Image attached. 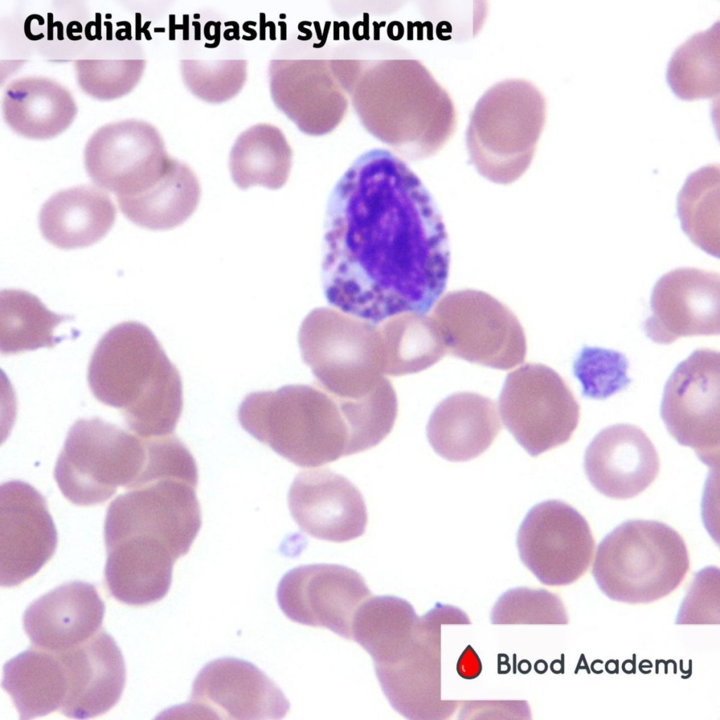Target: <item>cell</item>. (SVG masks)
<instances>
[{
    "label": "cell",
    "mask_w": 720,
    "mask_h": 720,
    "mask_svg": "<svg viewBox=\"0 0 720 720\" xmlns=\"http://www.w3.org/2000/svg\"><path fill=\"white\" fill-rule=\"evenodd\" d=\"M47 15H48V37H47V39H48V40H53V28L54 27H56V25H58L60 23V22H53V14L51 13H48Z\"/></svg>",
    "instance_id": "42"
},
{
    "label": "cell",
    "mask_w": 720,
    "mask_h": 720,
    "mask_svg": "<svg viewBox=\"0 0 720 720\" xmlns=\"http://www.w3.org/2000/svg\"><path fill=\"white\" fill-rule=\"evenodd\" d=\"M667 82L679 98L693 100L719 93V21L695 33L673 53Z\"/></svg>",
    "instance_id": "32"
},
{
    "label": "cell",
    "mask_w": 720,
    "mask_h": 720,
    "mask_svg": "<svg viewBox=\"0 0 720 720\" xmlns=\"http://www.w3.org/2000/svg\"><path fill=\"white\" fill-rule=\"evenodd\" d=\"M584 466L589 482L600 493L626 499L653 482L660 461L653 444L641 428L616 424L594 437L586 450Z\"/></svg>",
    "instance_id": "21"
},
{
    "label": "cell",
    "mask_w": 720,
    "mask_h": 720,
    "mask_svg": "<svg viewBox=\"0 0 720 720\" xmlns=\"http://www.w3.org/2000/svg\"><path fill=\"white\" fill-rule=\"evenodd\" d=\"M383 373L401 376L423 371L447 353L440 330L430 316L404 313L378 324Z\"/></svg>",
    "instance_id": "30"
},
{
    "label": "cell",
    "mask_w": 720,
    "mask_h": 720,
    "mask_svg": "<svg viewBox=\"0 0 720 720\" xmlns=\"http://www.w3.org/2000/svg\"><path fill=\"white\" fill-rule=\"evenodd\" d=\"M57 532L44 496L29 484L0 487V584L18 586L53 556Z\"/></svg>",
    "instance_id": "17"
},
{
    "label": "cell",
    "mask_w": 720,
    "mask_h": 720,
    "mask_svg": "<svg viewBox=\"0 0 720 720\" xmlns=\"http://www.w3.org/2000/svg\"><path fill=\"white\" fill-rule=\"evenodd\" d=\"M298 342L316 382L336 396L364 397L386 378L378 324L316 308L302 322Z\"/></svg>",
    "instance_id": "8"
},
{
    "label": "cell",
    "mask_w": 720,
    "mask_h": 720,
    "mask_svg": "<svg viewBox=\"0 0 720 720\" xmlns=\"http://www.w3.org/2000/svg\"><path fill=\"white\" fill-rule=\"evenodd\" d=\"M650 307L644 330L655 342L667 345L681 337L719 335V274L690 267L670 271L655 283Z\"/></svg>",
    "instance_id": "18"
},
{
    "label": "cell",
    "mask_w": 720,
    "mask_h": 720,
    "mask_svg": "<svg viewBox=\"0 0 720 720\" xmlns=\"http://www.w3.org/2000/svg\"><path fill=\"white\" fill-rule=\"evenodd\" d=\"M291 165V148L281 130L269 124H255L241 133L229 155L231 179L242 190L258 185L279 189Z\"/></svg>",
    "instance_id": "29"
},
{
    "label": "cell",
    "mask_w": 720,
    "mask_h": 720,
    "mask_svg": "<svg viewBox=\"0 0 720 720\" xmlns=\"http://www.w3.org/2000/svg\"><path fill=\"white\" fill-rule=\"evenodd\" d=\"M290 709L282 690L253 664L233 657L214 660L197 674L186 708L202 719H281Z\"/></svg>",
    "instance_id": "16"
},
{
    "label": "cell",
    "mask_w": 720,
    "mask_h": 720,
    "mask_svg": "<svg viewBox=\"0 0 720 720\" xmlns=\"http://www.w3.org/2000/svg\"><path fill=\"white\" fill-rule=\"evenodd\" d=\"M579 410L564 379L541 364H526L508 373L499 396L503 423L533 457L571 438Z\"/></svg>",
    "instance_id": "10"
},
{
    "label": "cell",
    "mask_w": 720,
    "mask_h": 720,
    "mask_svg": "<svg viewBox=\"0 0 720 720\" xmlns=\"http://www.w3.org/2000/svg\"><path fill=\"white\" fill-rule=\"evenodd\" d=\"M481 671V661L473 648L468 645L458 660L457 671L461 677L472 679L478 676Z\"/></svg>",
    "instance_id": "39"
},
{
    "label": "cell",
    "mask_w": 720,
    "mask_h": 720,
    "mask_svg": "<svg viewBox=\"0 0 720 720\" xmlns=\"http://www.w3.org/2000/svg\"><path fill=\"white\" fill-rule=\"evenodd\" d=\"M522 563L542 583L565 586L579 579L592 560L595 541L585 518L558 500L532 507L517 534Z\"/></svg>",
    "instance_id": "13"
},
{
    "label": "cell",
    "mask_w": 720,
    "mask_h": 720,
    "mask_svg": "<svg viewBox=\"0 0 720 720\" xmlns=\"http://www.w3.org/2000/svg\"><path fill=\"white\" fill-rule=\"evenodd\" d=\"M159 131L152 124L130 119L105 124L84 150L89 179L117 195L140 193L156 182L170 160Z\"/></svg>",
    "instance_id": "14"
},
{
    "label": "cell",
    "mask_w": 720,
    "mask_h": 720,
    "mask_svg": "<svg viewBox=\"0 0 720 720\" xmlns=\"http://www.w3.org/2000/svg\"><path fill=\"white\" fill-rule=\"evenodd\" d=\"M1 685L12 698L21 720L59 711L67 690L58 654L32 645L4 664Z\"/></svg>",
    "instance_id": "28"
},
{
    "label": "cell",
    "mask_w": 720,
    "mask_h": 720,
    "mask_svg": "<svg viewBox=\"0 0 720 720\" xmlns=\"http://www.w3.org/2000/svg\"><path fill=\"white\" fill-rule=\"evenodd\" d=\"M147 460L145 438L98 417L70 428L54 470L64 496L77 506L109 499L120 487H136Z\"/></svg>",
    "instance_id": "7"
},
{
    "label": "cell",
    "mask_w": 720,
    "mask_h": 720,
    "mask_svg": "<svg viewBox=\"0 0 720 720\" xmlns=\"http://www.w3.org/2000/svg\"><path fill=\"white\" fill-rule=\"evenodd\" d=\"M183 79L197 97L209 103H221L235 96L247 77V60L181 61Z\"/></svg>",
    "instance_id": "35"
},
{
    "label": "cell",
    "mask_w": 720,
    "mask_h": 720,
    "mask_svg": "<svg viewBox=\"0 0 720 720\" xmlns=\"http://www.w3.org/2000/svg\"><path fill=\"white\" fill-rule=\"evenodd\" d=\"M448 236L419 177L390 151L359 156L329 197L321 282L328 303L374 324L425 314L445 290Z\"/></svg>",
    "instance_id": "1"
},
{
    "label": "cell",
    "mask_w": 720,
    "mask_h": 720,
    "mask_svg": "<svg viewBox=\"0 0 720 720\" xmlns=\"http://www.w3.org/2000/svg\"><path fill=\"white\" fill-rule=\"evenodd\" d=\"M198 483L177 477L128 490L110 504L104 525L105 546L140 536L167 546L177 558L186 555L202 524Z\"/></svg>",
    "instance_id": "11"
},
{
    "label": "cell",
    "mask_w": 720,
    "mask_h": 720,
    "mask_svg": "<svg viewBox=\"0 0 720 720\" xmlns=\"http://www.w3.org/2000/svg\"><path fill=\"white\" fill-rule=\"evenodd\" d=\"M88 382L99 401L121 410L131 431H174L183 407L181 376L146 326L127 321L105 333L92 354Z\"/></svg>",
    "instance_id": "2"
},
{
    "label": "cell",
    "mask_w": 720,
    "mask_h": 720,
    "mask_svg": "<svg viewBox=\"0 0 720 720\" xmlns=\"http://www.w3.org/2000/svg\"><path fill=\"white\" fill-rule=\"evenodd\" d=\"M501 429L494 401L476 393L459 392L435 407L426 431L434 451L446 460L457 462L482 454Z\"/></svg>",
    "instance_id": "24"
},
{
    "label": "cell",
    "mask_w": 720,
    "mask_h": 720,
    "mask_svg": "<svg viewBox=\"0 0 720 720\" xmlns=\"http://www.w3.org/2000/svg\"><path fill=\"white\" fill-rule=\"evenodd\" d=\"M201 186L186 163L172 158L163 174L147 189L117 195L122 213L133 224L152 231L182 225L198 208Z\"/></svg>",
    "instance_id": "27"
},
{
    "label": "cell",
    "mask_w": 720,
    "mask_h": 720,
    "mask_svg": "<svg viewBox=\"0 0 720 720\" xmlns=\"http://www.w3.org/2000/svg\"><path fill=\"white\" fill-rule=\"evenodd\" d=\"M545 590L518 589L504 593L491 612L493 624H567L560 599Z\"/></svg>",
    "instance_id": "37"
},
{
    "label": "cell",
    "mask_w": 720,
    "mask_h": 720,
    "mask_svg": "<svg viewBox=\"0 0 720 720\" xmlns=\"http://www.w3.org/2000/svg\"><path fill=\"white\" fill-rule=\"evenodd\" d=\"M82 26L77 21H72L67 26V35L70 40H73V32H82Z\"/></svg>",
    "instance_id": "41"
},
{
    "label": "cell",
    "mask_w": 720,
    "mask_h": 720,
    "mask_svg": "<svg viewBox=\"0 0 720 720\" xmlns=\"http://www.w3.org/2000/svg\"><path fill=\"white\" fill-rule=\"evenodd\" d=\"M146 64L143 59L75 61L80 88L89 96L105 101L118 98L131 92L140 81Z\"/></svg>",
    "instance_id": "34"
},
{
    "label": "cell",
    "mask_w": 720,
    "mask_h": 720,
    "mask_svg": "<svg viewBox=\"0 0 720 720\" xmlns=\"http://www.w3.org/2000/svg\"><path fill=\"white\" fill-rule=\"evenodd\" d=\"M371 592L356 570L336 564L301 565L286 572L276 591L278 604L290 620L324 627L352 640V625Z\"/></svg>",
    "instance_id": "15"
},
{
    "label": "cell",
    "mask_w": 720,
    "mask_h": 720,
    "mask_svg": "<svg viewBox=\"0 0 720 720\" xmlns=\"http://www.w3.org/2000/svg\"><path fill=\"white\" fill-rule=\"evenodd\" d=\"M115 217V207L106 193L91 185H79L50 197L41 208L39 225L46 241L70 250L101 240Z\"/></svg>",
    "instance_id": "25"
},
{
    "label": "cell",
    "mask_w": 720,
    "mask_h": 720,
    "mask_svg": "<svg viewBox=\"0 0 720 720\" xmlns=\"http://www.w3.org/2000/svg\"><path fill=\"white\" fill-rule=\"evenodd\" d=\"M355 399L340 397L316 382L248 394L240 404L242 428L296 465L320 466L354 454Z\"/></svg>",
    "instance_id": "3"
},
{
    "label": "cell",
    "mask_w": 720,
    "mask_h": 720,
    "mask_svg": "<svg viewBox=\"0 0 720 720\" xmlns=\"http://www.w3.org/2000/svg\"><path fill=\"white\" fill-rule=\"evenodd\" d=\"M465 616L437 603L370 653L384 695L405 718L442 719L450 714V703L441 698V626Z\"/></svg>",
    "instance_id": "6"
},
{
    "label": "cell",
    "mask_w": 720,
    "mask_h": 720,
    "mask_svg": "<svg viewBox=\"0 0 720 720\" xmlns=\"http://www.w3.org/2000/svg\"><path fill=\"white\" fill-rule=\"evenodd\" d=\"M628 366L627 359L619 352L586 347L575 359L573 372L582 385L584 396L603 399L630 383Z\"/></svg>",
    "instance_id": "36"
},
{
    "label": "cell",
    "mask_w": 720,
    "mask_h": 720,
    "mask_svg": "<svg viewBox=\"0 0 720 720\" xmlns=\"http://www.w3.org/2000/svg\"><path fill=\"white\" fill-rule=\"evenodd\" d=\"M546 120L540 90L522 79L501 81L480 98L465 133L470 160L496 184L519 179L533 159Z\"/></svg>",
    "instance_id": "5"
},
{
    "label": "cell",
    "mask_w": 720,
    "mask_h": 720,
    "mask_svg": "<svg viewBox=\"0 0 720 720\" xmlns=\"http://www.w3.org/2000/svg\"><path fill=\"white\" fill-rule=\"evenodd\" d=\"M290 512L314 538L345 542L364 534L368 514L364 497L347 478L326 468L305 470L289 489Z\"/></svg>",
    "instance_id": "19"
},
{
    "label": "cell",
    "mask_w": 720,
    "mask_h": 720,
    "mask_svg": "<svg viewBox=\"0 0 720 720\" xmlns=\"http://www.w3.org/2000/svg\"><path fill=\"white\" fill-rule=\"evenodd\" d=\"M56 653L67 681L60 713L85 719L103 714L117 703L126 682L125 664L119 647L105 629Z\"/></svg>",
    "instance_id": "20"
},
{
    "label": "cell",
    "mask_w": 720,
    "mask_h": 720,
    "mask_svg": "<svg viewBox=\"0 0 720 720\" xmlns=\"http://www.w3.org/2000/svg\"><path fill=\"white\" fill-rule=\"evenodd\" d=\"M720 354L695 350L667 380L660 414L679 444L694 449L709 466L719 463Z\"/></svg>",
    "instance_id": "12"
},
{
    "label": "cell",
    "mask_w": 720,
    "mask_h": 720,
    "mask_svg": "<svg viewBox=\"0 0 720 720\" xmlns=\"http://www.w3.org/2000/svg\"><path fill=\"white\" fill-rule=\"evenodd\" d=\"M104 613V602L95 586L74 581L32 603L24 612L23 626L32 646L58 652L94 636Z\"/></svg>",
    "instance_id": "22"
},
{
    "label": "cell",
    "mask_w": 720,
    "mask_h": 720,
    "mask_svg": "<svg viewBox=\"0 0 720 720\" xmlns=\"http://www.w3.org/2000/svg\"><path fill=\"white\" fill-rule=\"evenodd\" d=\"M431 316L447 353L500 370L525 360L527 344L519 320L507 306L484 292H450L437 302Z\"/></svg>",
    "instance_id": "9"
},
{
    "label": "cell",
    "mask_w": 720,
    "mask_h": 720,
    "mask_svg": "<svg viewBox=\"0 0 720 720\" xmlns=\"http://www.w3.org/2000/svg\"><path fill=\"white\" fill-rule=\"evenodd\" d=\"M719 165L690 174L677 198V215L689 239L706 253L719 257Z\"/></svg>",
    "instance_id": "33"
},
{
    "label": "cell",
    "mask_w": 720,
    "mask_h": 720,
    "mask_svg": "<svg viewBox=\"0 0 720 720\" xmlns=\"http://www.w3.org/2000/svg\"><path fill=\"white\" fill-rule=\"evenodd\" d=\"M689 567L687 546L675 529L657 521L632 520L600 543L592 574L610 599L645 604L677 589Z\"/></svg>",
    "instance_id": "4"
},
{
    "label": "cell",
    "mask_w": 720,
    "mask_h": 720,
    "mask_svg": "<svg viewBox=\"0 0 720 720\" xmlns=\"http://www.w3.org/2000/svg\"><path fill=\"white\" fill-rule=\"evenodd\" d=\"M2 109L4 120L13 131L38 140L61 134L77 113L75 101L67 89L39 77L12 81L5 89Z\"/></svg>",
    "instance_id": "26"
},
{
    "label": "cell",
    "mask_w": 720,
    "mask_h": 720,
    "mask_svg": "<svg viewBox=\"0 0 720 720\" xmlns=\"http://www.w3.org/2000/svg\"><path fill=\"white\" fill-rule=\"evenodd\" d=\"M71 316L49 311L41 300L22 290L0 293V351L3 354L52 347L65 336H55V328Z\"/></svg>",
    "instance_id": "31"
},
{
    "label": "cell",
    "mask_w": 720,
    "mask_h": 720,
    "mask_svg": "<svg viewBox=\"0 0 720 720\" xmlns=\"http://www.w3.org/2000/svg\"><path fill=\"white\" fill-rule=\"evenodd\" d=\"M717 574L719 570L712 577L711 580ZM705 579V584L703 585L702 570L697 574L693 586L680 608L677 624L716 623L711 615L719 622V617L714 614L715 608H719L715 607V605H719V599L715 600V598H719V577H716L710 585L707 579Z\"/></svg>",
    "instance_id": "38"
},
{
    "label": "cell",
    "mask_w": 720,
    "mask_h": 720,
    "mask_svg": "<svg viewBox=\"0 0 720 720\" xmlns=\"http://www.w3.org/2000/svg\"><path fill=\"white\" fill-rule=\"evenodd\" d=\"M37 16H38L37 14H32V15H29L26 18V20L25 21V24H24V32H25V34L27 38H28L29 39L32 40V41H37V40L41 39H42L44 37V35L42 33H40V34H39L35 36L31 32L32 21L33 19H35Z\"/></svg>",
    "instance_id": "40"
},
{
    "label": "cell",
    "mask_w": 720,
    "mask_h": 720,
    "mask_svg": "<svg viewBox=\"0 0 720 720\" xmlns=\"http://www.w3.org/2000/svg\"><path fill=\"white\" fill-rule=\"evenodd\" d=\"M105 548V580L115 599L130 605H146L166 596L177 560L168 547L152 539L134 536Z\"/></svg>",
    "instance_id": "23"
}]
</instances>
